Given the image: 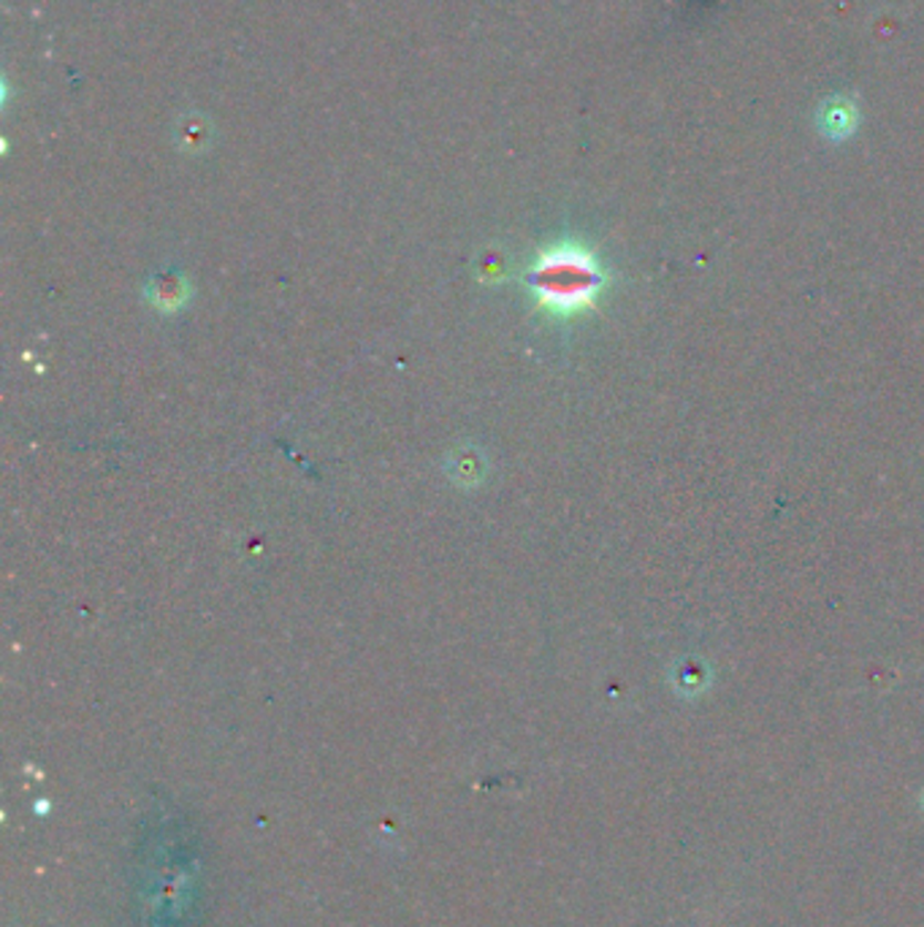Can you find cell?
<instances>
[{"label":"cell","mask_w":924,"mask_h":927,"mask_svg":"<svg viewBox=\"0 0 924 927\" xmlns=\"http://www.w3.org/2000/svg\"><path fill=\"white\" fill-rule=\"evenodd\" d=\"M607 275L592 250L581 245H556L540 253L528 271V288L543 309L575 315L597 305Z\"/></svg>","instance_id":"obj_1"},{"label":"cell","mask_w":924,"mask_h":927,"mask_svg":"<svg viewBox=\"0 0 924 927\" xmlns=\"http://www.w3.org/2000/svg\"><path fill=\"white\" fill-rule=\"evenodd\" d=\"M673 683L680 689V694H700L710 683V668L700 659H684L673 672Z\"/></svg>","instance_id":"obj_2"}]
</instances>
